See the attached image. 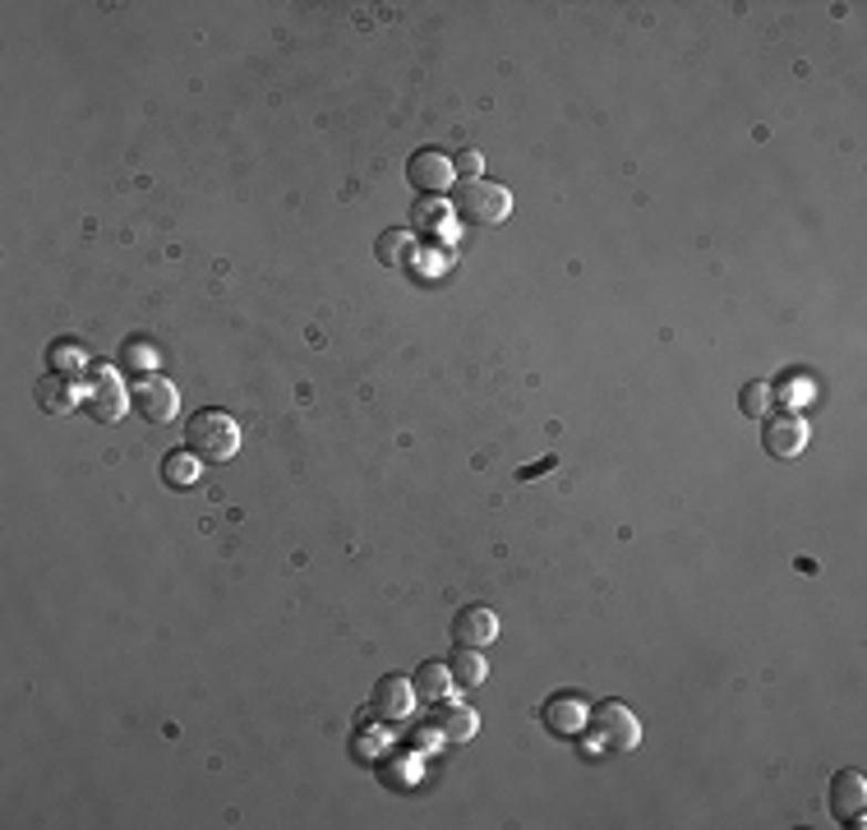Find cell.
Segmentation results:
<instances>
[{
	"mask_svg": "<svg viewBox=\"0 0 867 830\" xmlns=\"http://www.w3.org/2000/svg\"><path fill=\"white\" fill-rule=\"evenodd\" d=\"M185 452H194L199 462H231V457L240 452V424L227 411L204 407L185 424Z\"/></svg>",
	"mask_w": 867,
	"mask_h": 830,
	"instance_id": "1",
	"label": "cell"
},
{
	"mask_svg": "<svg viewBox=\"0 0 867 830\" xmlns=\"http://www.w3.org/2000/svg\"><path fill=\"white\" fill-rule=\"evenodd\" d=\"M508 208H513V194L494 181H462L453 194V217L466 226H498V222H508Z\"/></svg>",
	"mask_w": 867,
	"mask_h": 830,
	"instance_id": "2",
	"label": "cell"
},
{
	"mask_svg": "<svg viewBox=\"0 0 867 830\" xmlns=\"http://www.w3.org/2000/svg\"><path fill=\"white\" fill-rule=\"evenodd\" d=\"M586 725H591L596 742H600V748H609V752H632L641 742V725H637V715L623 701H600L591 715H586Z\"/></svg>",
	"mask_w": 867,
	"mask_h": 830,
	"instance_id": "3",
	"label": "cell"
},
{
	"mask_svg": "<svg viewBox=\"0 0 867 830\" xmlns=\"http://www.w3.org/2000/svg\"><path fill=\"white\" fill-rule=\"evenodd\" d=\"M807 439H813V434H807V420L794 416V411L771 416L766 429H762V448H766L771 457H780V462H794V457H803Z\"/></svg>",
	"mask_w": 867,
	"mask_h": 830,
	"instance_id": "4",
	"label": "cell"
},
{
	"mask_svg": "<svg viewBox=\"0 0 867 830\" xmlns=\"http://www.w3.org/2000/svg\"><path fill=\"white\" fill-rule=\"evenodd\" d=\"M134 407H138V416H144L148 424H166V420H176V411H180V392H176L172 379L144 375V379H138V388H134Z\"/></svg>",
	"mask_w": 867,
	"mask_h": 830,
	"instance_id": "5",
	"label": "cell"
},
{
	"mask_svg": "<svg viewBox=\"0 0 867 830\" xmlns=\"http://www.w3.org/2000/svg\"><path fill=\"white\" fill-rule=\"evenodd\" d=\"M406 185L415 194H443L447 185H453V162H447L438 148H415L406 157Z\"/></svg>",
	"mask_w": 867,
	"mask_h": 830,
	"instance_id": "6",
	"label": "cell"
},
{
	"mask_svg": "<svg viewBox=\"0 0 867 830\" xmlns=\"http://www.w3.org/2000/svg\"><path fill=\"white\" fill-rule=\"evenodd\" d=\"M411 701H415L411 683L398 678V674H383V678L374 683V693H370V710H374L379 725H402L406 715H411Z\"/></svg>",
	"mask_w": 867,
	"mask_h": 830,
	"instance_id": "7",
	"label": "cell"
},
{
	"mask_svg": "<svg viewBox=\"0 0 867 830\" xmlns=\"http://www.w3.org/2000/svg\"><path fill=\"white\" fill-rule=\"evenodd\" d=\"M83 397H89V411L97 420H121L130 411V392L116 379V369H97V375L89 379V392H83Z\"/></svg>",
	"mask_w": 867,
	"mask_h": 830,
	"instance_id": "8",
	"label": "cell"
},
{
	"mask_svg": "<svg viewBox=\"0 0 867 830\" xmlns=\"http://www.w3.org/2000/svg\"><path fill=\"white\" fill-rule=\"evenodd\" d=\"M863 808H867V780L863 770H840L830 780V812L849 821V826H863Z\"/></svg>",
	"mask_w": 867,
	"mask_h": 830,
	"instance_id": "9",
	"label": "cell"
},
{
	"mask_svg": "<svg viewBox=\"0 0 867 830\" xmlns=\"http://www.w3.org/2000/svg\"><path fill=\"white\" fill-rule=\"evenodd\" d=\"M498 637V618H494V609H485V605H466V609H457V618H453V642L457 646H489Z\"/></svg>",
	"mask_w": 867,
	"mask_h": 830,
	"instance_id": "10",
	"label": "cell"
},
{
	"mask_svg": "<svg viewBox=\"0 0 867 830\" xmlns=\"http://www.w3.org/2000/svg\"><path fill=\"white\" fill-rule=\"evenodd\" d=\"M586 715H591V706H586L581 697H549L545 701V729L558 734V738H572L586 729Z\"/></svg>",
	"mask_w": 867,
	"mask_h": 830,
	"instance_id": "11",
	"label": "cell"
},
{
	"mask_svg": "<svg viewBox=\"0 0 867 830\" xmlns=\"http://www.w3.org/2000/svg\"><path fill=\"white\" fill-rule=\"evenodd\" d=\"M475 710L471 706H462V701H443V706H434V734L443 738V742H471V734H475Z\"/></svg>",
	"mask_w": 867,
	"mask_h": 830,
	"instance_id": "12",
	"label": "cell"
},
{
	"mask_svg": "<svg viewBox=\"0 0 867 830\" xmlns=\"http://www.w3.org/2000/svg\"><path fill=\"white\" fill-rule=\"evenodd\" d=\"M447 678H453V688H481V683L489 678V669H485V660H481V650L475 646H457V655L447 660Z\"/></svg>",
	"mask_w": 867,
	"mask_h": 830,
	"instance_id": "13",
	"label": "cell"
},
{
	"mask_svg": "<svg viewBox=\"0 0 867 830\" xmlns=\"http://www.w3.org/2000/svg\"><path fill=\"white\" fill-rule=\"evenodd\" d=\"M447 688H453V678H447V665H438V660H425L411 674V693L425 697V701H438Z\"/></svg>",
	"mask_w": 867,
	"mask_h": 830,
	"instance_id": "14",
	"label": "cell"
},
{
	"mask_svg": "<svg viewBox=\"0 0 867 830\" xmlns=\"http://www.w3.org/2000/svg\"><path fill=\"white\" fill-rule=\"evenodd\" d=\"M33 397H38V407H42L47 416H65V411H70V402H74V392H70V383H65L61 375H47V379H38Z\"/></svg>",
	"mask_w": 867,
	"mask_h": 830,
	"instance_id": "15",
	"label": "cell"
},
{
	"mask_svg": "<svg viewBox=\"0 0 867 830\" xmlns=\"http://www.w3.org/2000/svg\"><path fill=\"white\" fill-rule=\"evenodd\" d=\"M162 480L172 484V490H185V484L199 480V457H194V452H166Z\"/></svg>",
	"mask_w": 867,
	"mask_h": 830,
	"instance_id": "16",
	"label": "cell"
},
{
	"mask_svg": "<svg viewBox=\"0 0 867 830\" xmlns=\"http://www.w3.org/2000/svg\"><path fill=\"white\" fill-rule=\"evenodd\" d=\"M374 254H379V264H383V268H402V264L411 259V236L393 226V232H383V236H379Z\"/></svg>",
	"mask_w": 867,
	"mask_h": 830,
	"instance_id": "17",
	"label": "cell"
},
{
	"mask_svg": "<svg viewBox=\"0 0 867 830\" xmlns=\"http://www.w3.org/2000/svg\"><path fill=\"white\" fill-rule=\"evenodd\" d=\"M47 360H51V375H61V369H65V379H70V375H79L83 351L74 347L70 337H61V341H51V347H47Z\"/></svg>",
	"mask_w": 867,
	"mask_h": 830,
	"instance_id": "18",
	"label": "cell"
},
{
	"mask_svg": "<svg viewBox=\"0 0 867 830\" xmlns=\"http://www.w3.org/2000/svg\"><path fill=\"white\" fill-rule=\"evenodd\" d=\"M766 407H771V388L757 379V383H743V392H739V411L743 416H766Z\"/></svg>",
	"mask_w": 867,
	"mask_h": 830,
	"instance_id": "19",
	"label": "cell"
},
{
	"mask_svg": "<svg viewBox=\"0 0 867 830\" xmlns=\"http://www.w3.org/2000/svg\"><path fill=\"white\" fill-rule=\"evenodd\" d=\"M481 153H475V148H466L457 162H453V176H462V181H481Z\"/></svg>",
	"mask_w": 867,
	"mask_h": 830,
	"instance_id": "20",
	"label": "cell"
},
{
	"mask_svg": "<svg viewBox=\"0 0 867 830\" xmlns=\"http://www.w3.org/2000/svg\"><path fill=\"white\" fill-rule=\"evenodd\" d=\"M125 360H130V365L148 360V347H144V337H130V347H125Z\"/></svg>",
	"mask_w": 867,
	"mask_h": 830,
	"instance_id": "21",
	"label": "cell"
},
{
	"mask_svg": "<svg viewBox=\"0 0 867 830\" xmlns=\"http://www.w3.org/2000/svg\"><path fill=\"white\" fill-rule=\"evenodd\" d=\"M549 467H554V457H545V462H536V467H526V471H522V480H530V475H540V471H549Z\"/></svg>",
	"mask_w": 867,
	"mask_h": 830,
	"instance_id": "22",
	"label": "cell"
}]
</instances>
